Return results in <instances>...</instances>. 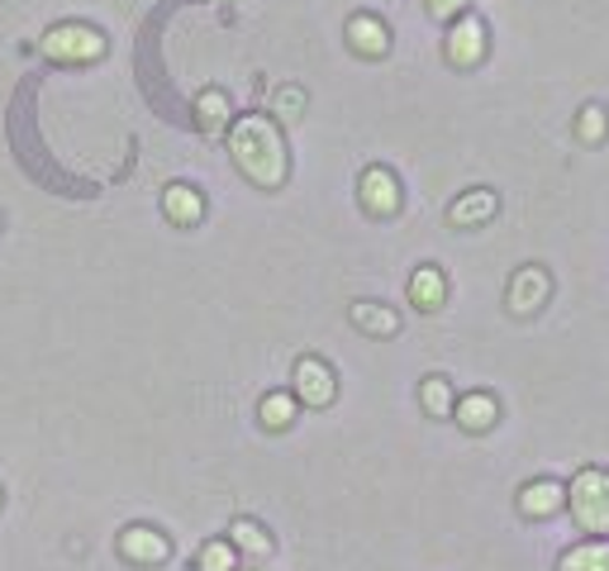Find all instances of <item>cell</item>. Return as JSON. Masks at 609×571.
<instances>
[{
    "label": "cell",
    "instance_id": "obj_21",
    "mask_svg": "<svg viewBox=\"0 0 609 571\" xmlns=\"http://www.w3.org/2000/svg\"><path fill=\"white\" fill-rule=\"evenodd\" d=\"M605 129H609V115H605L600 105H586V110H581V120H576V134H581L586 143H600Z\"/></svg>",
    "mask_w": 609,
    "mask_h": 571
},
{
    "label": "cell",
    "instance_id": "obj_5",
    "mask_svg": "<svg viewBox=\"0 0 609 571\" xmlns=\"http://www.w3.org/2000/svg\"><path fill=\"white\" fill-rule=\"evenodd\" d=\"M553 281L543 267H524V272H515V281H509V310L515 314H534L543 300H548Z\"/></svg>",
    "mask_w": 609,
    "mask_h": 571
},
{
    "label": "cell",
    "instance_id": "obj_15",
    "mask_svg": "<svg viewBox=\"0 0 609 571\" xmlns=\"http://www.w3.org/2000/svg\"><path fill=\"white\" fill-rule=\"evenodd\" d=\"M453 415H457L462 428L481 434V428H491V424H495V401H491V395H467V401H457V405H453Z\"/></svg>",
    "mask_w": 609,
    "mask_h": 571
},
{
    "label": "cell",
    "instance_id": "obj_14",
    "mask_svg": "<svg viewBox=\"0 0 609 571\" xmlns=\"http://www.w3.org/2000/svg\"><path fill=\"white\" fill-rule=\"evenodd\" d=\"M562 571H609V538H590L562 552Z\"/></svg>",
    "mask_w": 609,
    "mask_h": 571
},
{
    "label": "cell",
    "instance_id": "obj_8",
    "mask_svg": "<svg viewBox=\"0 0 609 571\" xmlns=\"http://www.w3.org/2000/svg\"><path fill=\"white\" fill-rule=\"evenodd\" d=\"M120 552L130 562H143V567H153V562H167V538L157 533V529H143V523H134V529H124L120 533Z\"/></svg>",
    "mask_w": 609,
    "mask_h": 571
},
{
    "label": "cell",
    "instance_id": "obj_7",
    "mask_svg": "<svg viewBox=\"0 0 609 571\" xmlns=\"http://www.w3.org/2000/svg\"><path fill=\"white\" fill-rule=\"evenodd\" d=\"M358 190H362V205L372 215H395L400 210V186H395V177L386 167H367Z\"/></svg>",
    "mask_w": 609,
    "mask_h": 571
},
{
    "label": "cell",
    "instance_id": "obj_16",
    "mask_svg": "<svg viewBox=\"0 0 609 571\" xmlns=\"http://www.w3.org/2000/svg\"><path fill=\"white\" fill-rule=\"evenodd\" d=\"M420 401H424V409H429V415H434V419H447V415H453V386H447V381L443 376H429L424 381V386H420Z\"/></svg>",
    "mask_w": 609,
    "mask_h": 571
},
{
    "label": "cell",
    "instance_id": "obj_3",
    "mask_svg": "<svg viewBox=\"0 0 609 571\" xmlns=\"http://www.w3.org/2000/svg\"><path fill=\"white\" fill-rule=\"evenodd\" d=\"M43 53L58 58V62H91V58L105 53V39L86 24H58V29H48Z\"/></svg>",
    "mask_w": 609,
    "mask_h": 571
},
{
    "label": "cell",
    "instance_id": "obj_11",
    "mask_svg": "<svg viewBox=\"0 0 609 571\" xmlns=\"http://www.w3.org/2000/svg\"><path fill=\"white\" fill-rule=\"evenodd\" d=\"M495 215V190H467L453 210H447V219H453L457 229H472V225H486V219Z\"/></svg>",
    "mask_w": 609,
    "mask_h": 571
},
{
    "label": "cell",
    "instance_id": "obj_4",
    "mask_svg": "<svg viewBox=\"0 0 609 571\" xmlns=\"http://www.w3.org/2000/svg\"><path fill=\"white\" fill-rule=\"evenodd\" d=\"M296 395H300L304 405L324 409L333 395H339V386H333V372H329L319 357H300V362H296Z\"/></svg>",
    "mask_w": 609,
    "mask_h": 571
},
{
    "label": "cell",
    "instance_id": "obj_19",
    "mask_svg": "<svg viewBox=\"0 0 609 571\" xmlns=\"http://www.w3.org/2000/svg\"><path fill=\"white\" fill-rule=\"evenodd\" d=\"M291 419H296V401H291V395H267V401H262V424L267 428H286Z\"/></svg>",
    "mask_w": 609,
    "mask_h": 571
},
{
    "label": "cell",
    "instance_id": "obj_22",
    "mask_svg": "<svg viewBox=\"0 0 609 571\" xmlns=\"http://www.w3.org/2000/svg\"><path fill=\"white\" fill-rule=\"evenodd\" d=\"M200 571H234V543H205Z\"/></svg>",
    "mask_w": 609,
    "mask_h": 571
},
{
    "label": "cell",
    "instance_id": "obj_9",
    "mask_svg": "<svg viewBox=\"0 0 609 571\" xmlns=\"http://www.w3.org/2000/svg\"><path fill=\"white\" fill-rule=\"evenodd\" d=\"M562 505H567V486H557V481H528L519 490V510L528 519H548L562 510Z\"/></svg>",
    "mask_w": 609,
    "mask_h": 571
},
{
    "label": "cell",
    "instance_id": "obj_6",
    "mask_svg": "<svg viewBox=\"0 0 609 571\" xmlns=\"http://www.w3.org/2000/svg\"><path fill=\"white\" fill-rule=\"evenodd\" d=\"M486 58V29H481V20H457L453 34H447V62H457V68H472V62Z\"/></svg>",
    "mask_w": 609,
    "mask_h": 571
},
{
    "label": "cell",
    "instance_id": "obj_1",
    "mask_svg": "<svg viewBox=\"0 0 609 571\" xmlns=\"http://www.w3.org/2000/svg\"><path fill=\"white\" fill-rule=\"evenodd\" d=\"M229 153L244 167L248 181L258 186H281L286 181V143L277 134V124L267 115H244L229 129Z\"/></svg>",
    "mask_w": 609,
    "mask_h": 571
},
{
    "label": "cell",
    "instance_id": "obj_17",
    "mask_svg": "<svg viewBox=\"0 0 609 571\" xmlns=\"http://www.w3.org/2000/svg\"><path fill=\"white\" fill-rule=\"evenodd\" d=\"M352 324L367 329V333H395V329H400L395 314H391V310H381V305H372V300L352 305Z\"/></svg>",
    "mask_w": 609,
    "mask_h": 571
},
{
    "label": "cell",
    "instance_id": "obj_18",
    "mask_svg": "<svg viewBox=\"0 0 609 571\" xmlns=\"http://www.w3.org/2000/svg\"><path fill=\"white\" fill-rule=\"evenodd\" d=\"M234 548H244V552H252V558H262V552H271V538L258 529L252 519H234Z\"/></svg>",
    "mask_w": 609,
    "mask_h": 571
},
{
    "label": "cell",
    "instance_id": "obj_20",
    "mask_svg": "<svg viewBox=\"0 0 609 571\" xmlns=\"http://www.w3.org/2000/svg\"><path fill=\"white\" fill-rule=\"evenodd\" d=\"M196 110H200V124H205V129H219V124L229 120V101H224L219 91H205L200 101H196Z\"/></svg>",
    "mask_w": 609,
    "mask_h": 571
},
{
    "label": "cell",
    "instance_id": "obj_13",
    "mask_svg": "<svg viewBox=\"0 0 609 571\" xmlns=\"http://www.w3.org/2000/svg\"><path fill=\"white\" fill-rule=\"evenodd\" d=\"M443 295H447V281H443L438 267H420V272L410 277V300H414L420 310H438Z\"/></svg>",
    "mask_w": 609,
    "mask_h": 571
},
{
    "label": "cell",
    "instance_id": "obj_12",
    "mask_svg": "<svg viewBox=\"0 0 609 571\" xmlns=\"http://www.w3.org/2000/svg\"><path fill=\"white\" fill-rule=\"evenodd\" d=\"M163 210H167L172 225H196L205 215V200H200V190H190V186H167Z\"/></svg>",
    "mask_w": 609,
    "mask_h": 571
},
{
    "label": "cell",
    "instance_id": "obj_23",
    "mask_svg": "<svg viewBox=\"0 0 609 571\" xmlns=\"http://www.w3.org/2000/svg\"><path fill=\"white\" fill-rule=\"evenodd\" d=\"M462 6H467V0H429V10H434L438 20H453V14H457Z\"/></svg>",
    "mask_w": 609,
    "mask_h": 571
},
{
    "label": "cell",
    "instance_id": "obj_10",
    "mask_svg": "<svg viewBox=\"0 0 609 571\" xmlns=\"http://www.w3.org/2000/svg\"><path fill=\"white\" fill-rule=\"evenodd\" d=\"M348 39H352V48H358L362 58H381V53H386V48H391L386 24L372 20V14H358V20L348 24Z\"/></svg>",
    "mask_w": 609,
    "mask_h": 571
},
{
    "label": "cell",
    "instance_id": "obj_2",
    "mask_svg": "<svg viewBox=\"0 0 609 571\" xmlns=\"http://www.w3.org/2000/svg\"><path fill=\"white\" fill-rule=\"evenodd\" d=\"M567 505L586 533H609V471H576V481L567 486Z\"/></svg>",
    "mask_w": 609,
    "mask_h": 571
},
{
    "label": "cell",
    "instance_id": "obj_24",
    "mask_svg": "<svg viewBox=\"0 0 609 571\" xmlns=\"http://www.w3.org/2000/svg\"><path fill=\"white\" fill-rule=\"evenodd\" d=\"M286 115H291V110H300V91H281V101H277Z\"/></svg>",
    "mask_w": 609,
    "mask_h": 571
}]
</instances>
